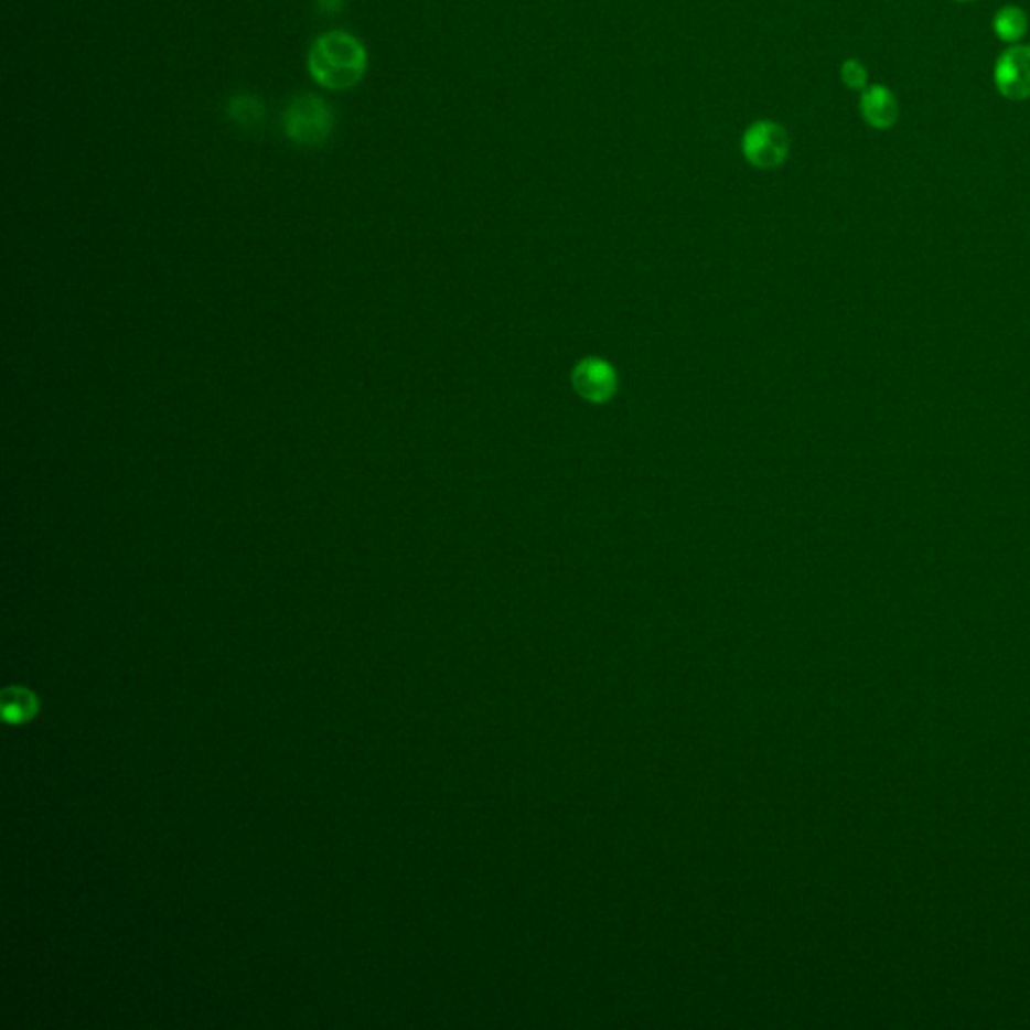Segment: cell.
Here are the masks:
<instances>
[{
  "instance_id": "1",
  "label": "cell",
  "mask_w": 1030,
  "mask_h": 1030,
  "mask_svg": "<svg viewBox=\"0 0 1030 1030\" xmlns=\"http://www.w3.org/2000/svg\"><path fill=\"white\" fill-rule=\"evenodd\" d=\"M367 63V49L346 31L324 33L312 43L309 51L312 79L331 92L355 87L365 77Z\"/></svg>"
},
{
  "instance_id": "6",
  "label": "cell",
  "mask_w": 1030,
  "mask_h": 1030,
  "mask_svg": "<svg viewBox=\"0 0 1030 1030\" xmlns=\"http://www.w3.org/2000/svg\"><path fill=\"white\" fill-rule=\"evenodd\" d=\"M859 111L868 126L886 131L892 129L900 119V101L890 87L873 83L861 93Z\"/></svg>"
},
{
  "instance_id": "3",
  "label": "cell",
  "mask_w": 1030,
  "mask_h": 1030,
  "mask_svg": "<svg viewBox=\"0 0 1030 1030\" xmlns=\"http://www.w3.org/2000/svg\"><path fill=\"white\" fill-rule=\"evenodd\" d=\"M743 153L747 161L755 168H777L790 153V136L779 124L759 121L744 133Z\"/></svg>"
},
{
  "instance_id": "5",
  "label": "cell",
  "mask_w": 1030,
  "mask_h": 1030,
  "mask_svg": "<svg viewBox=\"0 0 1030 1030\" xmlns=\"http://www.w3.org/2000/svg\"><path fill=\"white\" fill-rule=\"evenodd\" d=\"M572 385L576 393L590 403H607L619 389V378L614 368L600 358H586L572 371Z\"/></svg>"
},
{
  "instance_id": "12",
  "label": "cell",
  "mask_w": 1030,
  "mask_h": 1030,
  "mask_svg": "<svg viewBox=\"0 0 1030 1030\" xmlns=\"http://www.w3.org/2000/svg\"><path fill=\"white\" fill-rule=\"evenodd\" d=\"M954 2H976V0H954Z\"/></svg>"
},
{
  "instance_id": "9",
  "label": "cell",
  "mask_w": 1030,
  "mask_h": 1030,
  "mask_svg": "<svg viewBox=\"0 0 1030 1030\" xmlns=\"http://www.w3.org/2000/svg\"><path fill=\"white\" fill-rule=\"evenodd\" d=\"M2 712L9 722L29 721L35 717L36 699L26 688L12 687L2 693Z\"/></svg>"
},
{
  "instance_id": "10",
  "label": "cell",
  "mask_w": 1030,
  "mask_h": 1030,
  "mask_svg": "<svg viewBox=\"0 0 1030 1030\" xmlns=\"http://www.w3.org/2000/svg\"><path fill=\"white\" fill-rule=\"evenodd\" d=\"M841 81L844 85L858 92V89H866L868 87V69L866 65L858 61V58H847L846 63L841 65Z\"/></svg>"
},
{
  "instance_id": "2",
  "label": "cell",
  "mask_w": 1030,
  "mask_h": 1030,
  "mask_svg": "<svg viewBox=\"0 0 1030 1030\" xmlns=\"http://www.w3.org/2000/svg\"><path fill=\"white\" fill-rule=\"evenodd\" d=\"M285 136L300 148H321L331 138L334 111L316 95L292 99L282 115Z\"/></svg>"
},
{
  "instance_id": "4",
  "label": "cell",
  "mask_w": 1030,
  "mask_h": 1030,
  "mask_svg": "<svg viewBox=\"0 0 1030 1030\" xmlns=\"http://www.w3.org/2000/svg\"><path fill=\"white\" fill-rule=\"evenodd\" d=\"M996 92L1008 101L1030 99V45H1010L996 58Z\"/></svg>"
},
{
  "instance_id": "8",
  "label": "cell",
  "mask_w": 1030,
  "mask_h": 1030,
  "mask_svg": "<svg viewBox=\"0 0 1030 1030\" xmlns=\"http://www.w3.org/2000/svg\"><path fill=\"white\" fill-rule=\"evenodd\" d=\"M226 115H228L229 121H234L236 126L244 127V129H254V127L262 126L266 109H264L262 101L256 95L238 93V95L229 97L228 105H226Z\"/></svg>"
},
{
  "instance_id": "11",
  "label": "cell",
  "mask_w": 1030,
  "mask_h": 1030,
  "mask_svg": "<svg viewBox=\"0 0 1030 1030\" xmlns=\"http://www.w3.org/2000/svg\"><path fill=\"white\" fill-rule=\"evenodd\" d=\"M316 9L324 14H336L344 9V0H316Z\"/></svg>"
},
{
  "instance_id": "7",
  "label": "cell",
  "mask_w": 1030,
  "mask_h": 1030,
  "mask_svg": "<svg viewBox=\"0 0 1030 1030\" xmlns=\"http://www.w3.org/2000/svg\"><path fill=\"white\" fill-rule=\"evenodd\" d=\"M993 31L1002 43L1017 45L1029 33V14L1017 4H1005L995 12Z\"/></svg>"
}]
</instances>
